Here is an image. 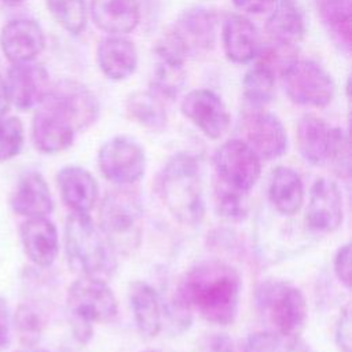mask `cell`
Masks as SVG:
<instances>
[{"instance_id": "43", "label": "cell", "mask_w": 352, "mask_h": 352, "mask_svg": "<svg viewBox=\"0 0 352 352\" xmlns=\"http://www.w3.org/2000/svg\"><path fill=\"white\" fill-rule=\"evenodd\" d=\"M16 352H48V351H45V349H41V348H36V346L33 345V346H25L23 349H21V351H16Z\"/></svg>"}, {"instance_id": "4", "label": "cell", "mask_w": 352, "mask_h": 352, "mask_svg": "<svg viewBox=\"0 0 352 352\" xmlns=\"http://www.w3.org/2000/svg\"><path fill=\"white\" fill-rule=\"evenodd\" d=\"M111 246L89 213L72 212L65 223V253L80 275L96 276L111 268Z\"/></svg>"}, {"instance_id": "42", "label": "cell", "mask_w": 352, "mask_h": 352, "mask_svg": "<svg viewBox=\"0 0 352 352\" xmlns=\"http://www.w3.org/2000/svg\"><path fill=\"white\" fill-rule=\"evenodd\" d=\"M1 3H4L6 6H10V7H16V6H21L22 3H25L26 0H0Z\"/></svg>"}, {"instance_id": "39", "label": "cell", "mask_w": 352, "mask_h": 352, "mask_svg": "<svg viewBox=\"0 0 352 352\" xmlns=\"http://www.w3.org/2000/svg\"><path fill=\"white\" fill-rule=\"evenodd\" d=\"M232 3L242 12L253 15L271 12L276 6V0H232Z\"/></svg>"}, {"instance_id": "14", "label": "cell", "mask_w": 352, "mask_h": 352, "mask_svg": "<svg viewBox=\"0 0 352 352\" xmlns=\"http://www.w3.org/2000/svg\"><path fill=\"white\" fill-rule=\"evenodd\" d=\"M4 78L10 103L22 111L36 109L52 85L47 69L34 60L10 63Z\"/></svg>"}, {"instance_id": "6", "label": "cell", "mask_w": 352, "mask_h": 352, "mask_svg": "<svg viewBox=\"0 0 352 352\" xmlns=\"http://www.w3.org/2000/svg\"><path fill=\"white\" fill-rule=\"evenodd\" d=\"M297 146L302 158L312 165L331 162L340 177L349 176V142L346 133L323 118L305 114L297 125Z\"/></svg>"}, {"instance_id": "33", "label": "cell", "mask_w": 352, "mask_h": 352, "mask_svg": "<svg viewBox=\"0 0 352 352\" xmlns=\"http://www.w3.org/2000/svg\"><path fill=\"white\" fill-rule=\"evenodd\" d=\"M47 324V315L34 302H22L14 315L15 331L25 346H33L41 337Z\"/></svg>"}, {"instance_id": "3", "label": "cell", "mask_w": 352, "mask_h": 352, "mask_svg": "<svg viewBox=\"0 0 352 352\" xmlns=\"http://www.w3.org/2000/svg\"><path fill=\"white\" fill-rule=\"evenodd\" d=\"M66 307L74 337L87 342L94 323L111 322L118 312V302L111 287L92 275H80L69 287Z\"/></svg>"}, {"instance_id": "24", "label": "cell", "mask_w": 352, "mask_h": 352, "mask_svg": "<svg viewBox=\"0 0 352 352\" xmlns=\"http://www.w3.org/2000/svg\"><path fill=\"white\" fill-rule=\"evenodd\" d=\"M96 60L102 73L114 81L131 77L138 66V51L129 38L118 34H109L96 48Z\"/></svg>"}, {"instance_id": "5", "label": "cell", "mask_w": 352, "mask_h": 352, "mask_svg": "<svg viewBox=\"0 0 352 352\" xmlns=\"http://www.w3.org/2000/svg\"><path fill=\"white\" fill-rule=\"evenodd\" d=\"M143 206L140 197L129 188H114L103 197L99 227L113 250L129 252L140 242Z\"/></svg>"}, {"instance_id": "1", "label": "cell", "mask_w": 352, "mask_h": 352, "mask_svg": "<svg viewBox=\"0 0 352 352\" xmlns=\"http://www.w3.org/2000/svg\"><path fill=\"white\" fill-rule=\"evenodd\" d=\"M241 276L223 261H202L191 267L176 286L175 301L187 312L197 311L214 324H231L238 314Z\"/></svg>"}, {"instance_id": "37", "label": "cell", "mask_w": 352, "mask_h": 352, "mask_svg": "<svg viewBox=\"0 0 352 352\" xmlns=\"http://www.w3.org/2000/svg\"><path fill=\"white\" fill-rule=\"evenodd\" d=\"M334 340L341 352H351V307L345 304L338 315L336 330H334Z\"/></svg>"}, {"instance_id": "17", "label": "cell", "mask_w": 352, "mask_h": 352, "mask_svg": "<svg viewBox=\"0 0 352 352\" xmlns=\"http://www.w3.org/2000/svg\"><path fill=\"white\" fill-rule=\"evenodd\" d=\"M217 15L206 7L184 10L169 30L186 55L202 54L213 48Z\"/></svg>"}, {"instance_id": "18", "label": "cell", "mask_w": 352, "mask_h": 352, "mask_svg": "<svg viewBox=\"0 0 352 352\" xmlns=\"http://www.w3.org/2000/svg\"><path fill=\"white\" fill-rule=\"evenodd\" d=\"M0 48L10 63L32 62L45 48L44 30L32 18L10 19L0 30Z\"/></svg>"}, {"instance_id": "29", "label": "cell", "mask_w": 352, "mask_h": 352, "mask_svg": "<svg viewBox=\"0 0 352 352\" xmlns=\"http://www.w3.org/2000/svg\"><path fill=\"white\" fill-rule=\"evenodd\" d=\"M125 110L131 120L151 131H162L168 124L162 100L153 91L132 92L126 98Z\"/></svg>"}, {"instance_id": "19", "label": "cell", "mask_w": 352, "mask_h": 352, "mask_svg": "<svg viewBox=\"0 0 352 352\" xmlns=\"http://www.w3.org/2000/svg\"><path fill=\"white\" fill-rule=\"evenodd\" d=\"M221 43L226 56L238 65L252 62L261 50L256 25L242 14H230L223 21Z\"/></svg>"}, {"instance_id": "31", "label": "cell", "mask_w": 352, "mask_h": 352, "mask_svg": "<svg viewBox=\"0 0 352 352\" xmlns=\"http://www.w3.org/2000/svg\"><path fill=\"white\" fill-rule=\"evenodd\" d=\"M242 88L250 107H264L275 95V73L267 65L257 60L246 70Z\"/></svg>"}, {"instance_id": "36", "label": "cell", "mask_w": 352, "mask_h": 352, "mask_svg": "<svg viewBox=\"0 0 352 352\" xmlns=\"http://www.w3.org/2000/svg\"><path fill=\"white\" fill-rule=\"evenodd\" d=\"M25 143L22 121L15 116H0V161L16 157Z\"/></svg>"}, {"instance_id": "7", "label": "cell", "mask_w": 352, "mask_h": 352, "mask_svg": "<svg viewBox=\"0 0 352 352\" xmlns=\"http://www.w3.org/2000/svg\"><path fill=\"white\" fill-rule=\"evenodd\" d=\"M257 307L272 330L286 336H300L308 318L302 292L286 280L267 279L256 292Z\"/></svg>"}, {"instance_id": "27", "label": "cell", "mask_w": 352, "mask_h": 352, "mask_svg": "<svg viewBox=\"0 0 352 352\" xmlns=\"http://www.w3.org/2000/svg\"><path fill=\"white\" fill-rule=\"evenodd\" d=\"M268 198L280 214H294L304 201V187L300 175L289 166L274 169L268 187Z\"/></svg>"}, {"instance_id": "26", "label": "cell", "mask_w": 352, "mask_h": 352, "mask_svg": "<svg viewBox=\"0 0 352 352\" xmlns=\"http://www.w3.org/2000/svg\"><path fill=\"white\" fill-rule=\"evenodd\" d=\"M128 301L139 333L154 338L162 327V309L157 292L144 280H133L128 286Z\"/></svg>"}, {"instance_id": "21", "label": "cell", "mask_w": 352, "mask_h": 352, "mask_svg": "<svg viewBox=\"0 0 352 352\" xmlns=\"http://www.w3.org/2000/svg\"><path fill=\"white\" fill-rule=\"evenodd\" d=\"M10 205L16 214L26 219L44 217L54 210L51 190L45 179L34 170L21 175L11 194Z\"/></svg>"}, {"instance_id": "32", "label": "cell", "mask_w": 352, "mask_h": 352, "mask_svg": "<svg viewBox=\"0 0 352 352\" xmlns=\"http://www.w3.org/2000/svg\"><path fill=\"white\" fill-rule=\"evenodd\" d=\"M243 352H312V349L300 336H286L270 330L249 336Z\"/></svg>"}, {"instance_id": "10", "label": "cell", "mask_w": 352, "mask_h": 352, "mask_svg": "<svg viewBox=\"0 0 352 352\" xmlns=\"http://www.w3.org/2000/svg\"><path fill=\"white\" fill-rule=\"evenodd\" d=\"M98 165L107 180L116 184H131L144 175L146 154L135 139L118 135L100 146Z\"/></svg>"}, {"instance_id": "44", "label": "cell", "mask_w": 352, "mask_h": 352, "mask_svg": "<svg viewBox=\"0 0 352 352\" xmlns=\"http://www.w3.org/2000/svg\"><path fill=\"white\" fill-rule=\"evenodd\" d=\"M143 352H158V351H155V349H147V351H143Z\"/></svg>"}, {"instance_id": "34", "label": "cell", "mask_w": 352, "mask_h": 352, "mask_svg": "<svg viewBox=\"0 0 352 352\" xmlns=\"http://www.w3.org/2000/svg\"><path fill=\"white\" fill-rule=\"evenodd\" d=\"M45 6L62 29L70 34H80L88 21L85 0H45Z\"/></svg>"}, {"instance_id": "12", "label": "cell", "mask_w": 352, "mask_h": 352, "mask_svg": "<svg viewBox=\"0 0 352 352\" xmlns=\"http://www.w3.org/2000/svg\"><path fill=\"white\" fill-rule=\"evenodd\" d=\"M245 143L260 160H275L287 150V133L282 121L263 107H252L241 121Z\"/></svg>"}, {"instance_id": "22", "label": "cell", "mask_w": 352, "mask_h": 352, "mask_svg": "<svg viewBox=\"0 0 352 352\" xmlns=\"http://www.w3.org/2000/svg\"><path fill=\"white\" fill-rule=\"evenodd\" d=\"M52 96L73 118L77 131L91 126L99 116V103L89 88L74 80H60L51 85Z\"/></svg>"}, {"instance_id": "23", "label": "cell", "mask_w": 352, "mask_h": 352, "mask_svg": "<svg viewBox=\"0 0 352 352\" xmlns=\"http://www.w3.org/2000/svg\"><path fill=\"white\" fill-rule=\"evenodd\" d=\"M58 188L65 205L76 213H89L98 201V183L84 168L67 165L56 175Z\"/></svg>"}, {"instance_id": "35", "label": "cell", "mask_w": 352, "mask_h": 352, "mask_svg": "<svg viewBox=\"0 0 352 352\" xmlns=\"http://www.w3.org/2000/svg\"><path fill=\"white\" fill-rule=\"evenodd\" d=\"M213 195L214 206L224 219L239 221L248 214V192L232 188L214 177Z\"/></svg>"}, {"instance_id": "38", "label": "cell", "mask_w": 352, "mask_h": 352, "mask_svg": "<svg viewBox=\"0 0 352 352\" xmlns=\"http://www.w3.org/2000/svg\"><path fill=\"white\" fill-rule=\"evenodd\" d=\"M333 268L337 279L346 287H351V243L346 242L338 248L333 260Z\"/></svg>"}, {"instance_id": "41", "label": "cell", "mask_w": 352, "mask_h": 352, "mask_svg": "<svg viewBox=\"0 0 352 352\" xmlns=\"http://www.w3.org/2000/svg\"><path fill=\"white\" fill-rule=\"evenodd\" d=\"M11 103L8 99V94H7V85H6V78L0 70V116L7 114L8 109H10Z\"/></svg>"}, {"instance_id": "9", "label": "cell", "mask_w": 352, "mask_h": 352, "mask_svg": "<svg viewBox=\"0 0 352 352\" xmlns=\"http://www.w3.org/2000/svg\"><path fill=\"white\" fill-rule=\"evenodd\" d=\"M77 128L70 114L50 95L36 107L32 118V142L44 154H55L69 148Z\"/></svg>"}, {"instance_id": "40", "label": "cell", "mask_w": 352, "mask_h": 352, "mask_svg": "<svg viewBox=\"0 0 352 352\" xmlns=\"http://www.w3.org/2000/svg\"><path fill=\"white\" fill-rule=\"evenodd\" d=\"M10 312L7 302L3 297H0V348L7 344L10 334Z\"/></svg>"}, {"instance_id": "15", "label": "cell", "mask_w": 352, "mask_h": 352, "mask_svg": "<svg viewBox=\"0 0 352 352\" xmlns=\"http://www.w3.org/2000/svg\"><path fill=\"white\" fill-rule=\"evenodd\" d=\"M180 110L209 139H219L228 131L231 116L223 99L212 89L190 91L183 98Z\"/></svg>"}, {"instance_id": "8", "label": "cell", "mask_w": 352, "mask_h": 352, "mask_svg": "<svg viewBox=\"0 0 352 352\" xmlns=\"http://www.w3.org/2000/svg\"><path fill=\"white\" fill-rule=\"evenodd\" d=\"M287 98L300 106L322 109L331 103L336 84L327 70L311 59H296L280 74Z\"/></svg>"}, {"instance_id": "11", "label": "cell", "mask_w": 352, "mask_h": 352, "mask_svg": "<svg viewBox=\"0 0 352 352\" xmlns=\"http://www.w3.org/2000/svg\"><path fill=\"white\" fill-rule=\"evenodd\" d=\"M216 179L243 192H249L260 177V157L241 139L224 142L213 155Z\"/></svg>"}, {"instance_id": "25", "label": "cell", "mask_w": 352, "mask_h": 352, "mask_svg": "<svg viewBox=\"0 0 352 352\" xmlns=\"http://www.w3.org/2000/svg\"><path fill=\"white\" fill-rule=\"evenodd\" d=\"M89 14L95 26L109 34H126L140 22L139 0H91Z\"/></svg>"}, {"instance_id": "16", "label": "cell", "mask_w": 352, "mask_h": 352, "mask_svg": "<svg viewBox=\"0 0 352 352\" xmlns=\"http://www.w3.org/2000/svg\"><path fill=\"white\" fill-rule=\"evenodd\" d=\"M344 220V201L338 186L318 177L311 187L309 201L305 212V224L311 231L329 234L341 226Z\"/></svg>"}, {"instance_id": "20", "label": "cell", "mask_w": 352, "mask_h": 352, "mask_svg": "<svg viewBox=\"0 0 352 352\" xmlns=\"http://www.w3.org/2000/svg\"><path fill=\"white\" fill-rule=\"evenodd\" d=\"M22 246L28 258L40 268L50 267L59 252V238L55 224L44 217H29L19 228Z\"/></svg>"}, {"instance_id": "28", "label": "cell", "mask_w": 352, "mask_h": 352, "mask_svg": "<svg viewBox=\"0 0 352 352\" xmlns=\"http://www.w3.org/2000/svg\"><path fill=\"white\" fill-rule=\"evenodd\" d=\"M265 32L272 43L296 45L305 34V22L298 8L290 0H283L271 11Z\"/></svg>"}, {"instance_id": "30", "label": "cell", "mask_w": 352, "mask_h": 352, "mask_svg": "<svg viewBox=\"0 0 352 352\" xmlns=\"http://www.w3.org/2000/svg\"><path fill=\"white\" fill-rule=\"evenodd\" d=\"M316 8L334 37L349 50L352 37V0H316Z\"/></svg>"}, {"instance_id": "13", "label": "cell", "mask_w": 352, "mask_h": 352, "mask_svg": "<svg viewBox=\"0 0 352 352\" xmlns=\"http://www.w3.org/2000/svg\"><path fill=\"white\" fill-rule=\"evenodd\" d=\"M155 62L151 69L150 87L160 98L173 99L186 82V52L170 32L165 33L154 48Z\"/></svg>"}, {"instance_id": "2", "label": "cell", "mask_w": 352, "mask_h": 352, "mask_svg": "<svg viewBox=\"0 0 352 352\" xmlns=\"http://www.w3.org/2000/svg\"><path fill=\"white\" fill-rule=\"evenodd\" d=\"M160 194L170 214L184 226H197L205 214L199 162L188 153L173 155L160 177Z\"/></svg>"}]
</instances>
